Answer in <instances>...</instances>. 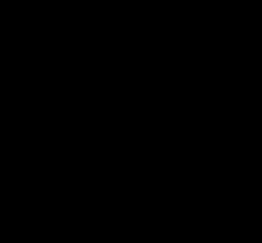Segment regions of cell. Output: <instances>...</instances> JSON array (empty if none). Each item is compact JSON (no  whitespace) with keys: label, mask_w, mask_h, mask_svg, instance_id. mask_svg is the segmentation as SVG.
Masks as SVG:
<instances>
[]
</instances>
